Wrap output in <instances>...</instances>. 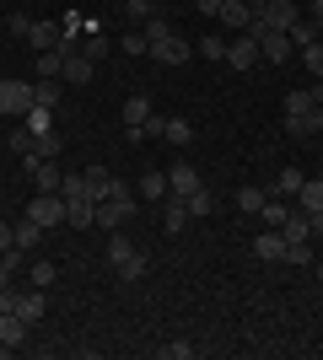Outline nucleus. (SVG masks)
<instances>
[{
  "instance_id": "52",
  "label": "nucleus",
  "mask_w": 323,
  "mask_h": 360,
  "mask_svg": "<svg viewBox=\"0 0 323 360\" xmlns=\"http://www.w3.org/2000/svg\"><path fill=\"white\" fill-rule=\"evenodd\" d=\"M151 6H156V0H151Z\"/></svg>"
},
{
  "instance_id": "24",
  "label": "nucleus",
  "mask_w": 323,
  "mask_h": 360,
  "mask_svg": "<svg viewBox=\"0 0 323 360\" xmlns=\"http://www.w3.org/2000/svg\"><path fill=\"white\" fill-rule=\"evenodd\" d=\"M60 86L65 81H32V108H49V113H54V108H60Z\"/></svg>"
},
{
  "instance_id": "42",
  "label": "nucleus",
  "mask_w": 323,
  "mask_h": 360,
  "mask_svg": "<svg viewBox=\"0 0 323 360\" xmlns=\"http://www.w3.org/2000/svg\"><path fill=\"white\" fill-rule=\"evenodd\" d=\"M200 54H205V60H221V65H227V38H205Z\"/></svg>"
},
{
  "instance_id": "5",
  "label": "nucleus",
  "mask_w": 323,
  "mask_h": 360,
  "mask_svg": "<svg viewBox=\"0 0 323 360\" xmlns=\"http://www.w3.org/2000/svg\"><path fill=\"white\" fill-rule=\"evenodd\" d=\"M119 119H124V135H129V140H146V119H151V97H140V91H135V97L124 103V113H119Z\"/></svg>"
},
{
  "instance_id": "9",
  "label": "nucleus",
  "mask_w": 323,
  "mask_h": 360,
  "mask_svg": "<svg viewBox=\"0 0 323 360\" xmlns=\"http://www.w3.org/2000/svg\"><path fill=\"white\" fill-rule=\"evenodd\" d=\"M259 60H264V54H259V44H253L248 32H243V38H232V44H227V65H232V70H253V65H259Z\"/></svg>"
},
{
  "instance_id": "34",
  "label": "nucleus",
  "mask_w": 323,
  "mask_h": 360,
  "mask_svg": "<svg viewBox=\"0 0 323 360\" xmlns=\"http://www.w3.org/2000/svg\"><path fill=\"white\" fill-rule=\"evenodd\" d=\"M286 215H291V210H286V199H275V194H270V199H264V210H259V221H264V226H280Z\"/></svg>"
},
{
  "instance_id": "7",
  "label": "nucleus",
  "mask_w": 323,
  "mask_h": 360,
  "mask_svg": "<svg viewBox=\"0 0 323 360\" xmlns=\"http://www.w3.org/2000/svg\"><path fill=\"white\" fill-rule=\"evenodd\" d=\"M27 215L44 226V231H49V226H60V221H65V194H32Z\"/></svg>"
},
{
  "instance_id": "26",
  "label": "nucleus",
  "mask_w": 323,
  "mask_h": 360,
  "mask_svg": "<svg viewBox=\"0 0 323 360\" xmlns=\"http://www.w3.org/2000/svg\"><path fill=\"white\" fill-rule=\"evenodd\" d=\"M65 221L76 226V231H81V226H92L97 221V215H92V199H65Z\"/></svg>"
},
{
  "instance_id": "48",
  "label": "nucleus",
  "mask_w": 323,
  "mask_h": 360,
  "mask_svg": "<svg viewBox=\"0 0 323 360\" xmlns=\"http://www.w3.org/2000/svg\"><path fill=\"white\" fill-rule=\"evenodd\" d=\"M200 16H221V0H200Z\"/></svg>"
},
{
  "instance_id": "35",
  "label": "nucleus",
  "mask_w": 323,
  "mask_h": 360,
  "mask_svg": "<svg viewBox=\"0 0 323 360\" xmlns=\"http://www.w3.org/2000/svg\"><path fill=\"white\" fill-rule=\"evenodd\" d=\"M44 129H54V113L49 108H27V135H44Z\"/></svg>"
},
{
  "instance_id": "53",
  "label": "nucleus",
  "mask_w": 323,
  "mask_h": 360,
  "mask_svg": "<svg viewBox=\"0 0 323 360\" xmlns=\"http://www.w3.org/2000/svg\"><path fill=\"white\" fill-rule=\"evenodd\" d=\"M318 108H323V103H318Z\"/></svg>"
},
{
  "instance_id": "21",
  "label": "nucleus",
  "mask_w": 323,
  "mask_h": 360,
  "mask_svg": "<svg viewBox=\"0 0 323 360\" xmlns=\"http://www.w3.org/2000/svg\"><path fill=\"white\" fill-rule=\"evenodd\" d=\"M135 194L140 199H167V172H162V167H156V172H140Z\"/></svg>"
},
{
  "instance_id": "16",
  "label": "nucleus",
  "mask_w": 323,
  "mask_h": 360,
  "mask_svg": "<svg viewBox=\"0 0 323 360\" xmlns=\"http://www.w3.org/2000/svg\"><path fill=\"white\" fill-rule=\"evenodd\" d=\"M11 242L22 248V253H32V248L44 242V226L32 221V215H22V221H11Z\"/></svg>"
},
{
  "instance_id": "33",
  "label": "nucleus",
  "mask_w": 323,
  "mask_h": 360,
  "mask_svg": "<svg viewBox=\"0 0 323 360\" xmlns=\"http://www.w3.org/2000/svg\"><path fill=\"white\" fill-rule=\"evenodd\" d=\"M60 146H65V140L54 135V129H44V135H32V150H38V156H49V162L60 156Z\"/></svg>"
},
{
  "instance_id": "25",
  "label": "nucleus",
  "mask_w": 323,
  "mask_h": 360,
  "mask_svg": "<svg viewBox=\"0 0 323 360\" xmlns=\"http://www.w3.org/2000/svg\"><path fill=\"white\" fill-rule=\"evenodd\" d=\"M221 22H227V27H237V32H243L248 22H253V11H248V0H221Z\"/></svg>"
},
{
  "instance_id": "45",
  "label": "nucleus",
  "mask_w": 323,
  "mask_h": 360,
  "mask_svg": "<svg viewBox=\"0 0 323 360\" xmlns=\"http://www.w3.org/2000/svg\"><path fill=\"white\" fill-rule=\"evenodd\" d=\"M11 150H16V156H27V150H32V135H27V124H22V129H11Z\"/></svg>"
},
{
  "instance_id": "29",
  "label": "nucleus",
  "mask_w": 323,
  "mask_h": 360,
  "mask_svg": "<svg viewBox=\"0 0 323 360\" xmlns=\"http://www.w3.org/2000/svg\"><path fill=\"white\" fill-rule=\"evenodd\" d=\"M302 183H308V178H302V172H296V167H286V172H280V178L270 183V194H275V199H286V194H296V188H302Z\"/></svg>"
},
{
  "instance_id": "28",
  "label": "nucleus",
  "mask_w": 323,
  "mask_h": 360,
  "mask_svg": "<svg viewBox=\"0 0 323 360\" xmlns=\"http://www.w3.org/2000/svg\"><path fill=\"white\" fill-rule=\"evenodd\" d=\"M162 140H172V146H189V140H194V124H189V119H162Z\"/></svg>"
},
{
  "instance_id": "49",
  "label": "nucleus",
  "mask_w": 323,
  "mask_h": 360,
  "mask_svg": "<svg viewBox=\"0 0 323 360\" xmlns=\"http://www.w3.org/2000/svg\"><path fill=\"white\" fill-rule=\"evenodd\" d=\"M6 285H16V269H6V264H0V290Z\"/></svg>"
},
{
  "instance_id": "3",
  "label": "nucleus",
  "mask_w": 323,
  "mask_h": 360,
  "mask_svg": "<svg viewBox=\"0 0 323 360\" xmlns=\"http://www.w3.org/2000/svg\"><path fill=\"white\" fill-rule=\"evenodd\" d=\"M108 264L119 269L124 285H135L140 274H146V258H140V248H135V242H124L119 231H113V242H108Z\"/></svg>"
},
{
  "instance_id": "4",
  "label": "nucleus",
  "mask_w": 323,
  "mask_h": 360,
  "mask_svg": "<svg viewBox=\"0 0 323 360\" xmlns=\"http://www.w3.org/2000/svg\"><path fill=\"white\" fill-rule=\"evenodd\" d=\"M32 86L27 81H0V119H27Z\"/></svg>"
},
{
  "instance_id": "47",
  "label": "nucleus",
  "mask_w": 323,
  "mask_h": 360,
  "mask_svg": "<svg viewBox=\"0 0 323 360\" xmlns=\"http://www.w3.org/2000/svg\"><path fill=\"white\" fill-rule=\"evenodd\" d=\"M6 248H16L11 242V221H0V253H6Z\"/></svg>"
},
{
  "instance_id": "41",
  "label": "nucleus",
  "mask_w": 323,
  "mask_h": 360,
  "mask_svg": "<svg viewBox=\"0 0 323 360\" xmlns=\"http://www.w3.org/2000/svg\"><path fill=\"white\" fill-rule=\"evenodd\" d=\"M302 60H308V70L323 81V38H318V44H308V49H302Z\"/></svg>"
},
{
  "instance_id": "10",
  "label": "nucleus",
  "mask_w": 323,
  "mask_h": 360,
  "mask_svg": "<svg viewBox=\"0 0 323 360\" xmlns=\"http://www.w3.org/2000/svg\"><path fill=\"white\" fill-rule=\"evenodd\" d=\"M27 44H32V54H49V49H60V44H65V27H60V22H32Z\"/></svg>"
},
{
  "instance_id": "39",
  "label": "nucleus",
  "mask_w": 323,
  "mask_h": 360,
  "mask_svg": "<svg viewBox=\"0 0 323 360\" xmlns=\"http://www.w3.org/2000/svg\"><path fill=\"white\" fill-rule=\"evenodd\" d=\"M210 205H215V199H210V188L200 183V188L189 194V215H210Z\"/></svg>"
},
{
  "instance_id": "44",
  "label": "nucleus",
  "mask_w": 323,
  "mask_h": 360,
  "mask_svg": "<svg viewBox=\"0 0 323 360\" xmlns=\"http://www.w3.org/2000/svg\"><path fill=\"white\" fill-rule=\"evenodd\" d=\"M162 355H167V360H189L194 345H189V339H172V345H162Z\"/></svg>"
},
{
  "instance_id": "12",
  "label": "nucleus",
  "mask_w": 323,
  "mask_h": 360,
  "mask_svg": "<svg viewBox=\"0 0 323 360\" xmlns=\"http://www.w3.org/2000/svg\"><path fill=\"white\" fill-rule=\"evenodd\" d=\"M194 188H200V172H194V167H189V162H172L167 167V194H194Z\"/></svg>"
},
{
  "instance_id": "38",
  "label": "nucleus",
  "mask_w": 323,
  "mask_h": 360,
  "mask_svg": "<svg viewBox=\"0 0 323 360\" xmlns=\"http://www.w3.org/2000/svg\"><path fill=\"white\" fill-rule=\"evenodd\" d=\"M60 194H65V199H87V172H65Z\"/></svg>"
},
{
  "instance_id": "36",
  "label": "nucleus",
  "mask_w": 323,
  "mask_h": 360,
  "mask_svg": "<svg viewBox=\"0 0 323 360\" xmlns=\"http://www.w3.org/2000/svg\"><path fill=\"white\" fill-rule=\"evenodd\" d=\"M286 264H318L312 242H286Z\"/></svg>"
},
{
  "instance_id": "51",
  "label": "nucleus",
  "mask_w": 323,
  "mask_h": 360,
  "mask_svg": "<svg viewBox=\"0 0 323 360\" xmlns=\"http://www.w3.org/2000/svg\"><path fill=\"white\" fill-rule=\"evenodd\" d=\"M318 355H323V345H318Z\"/></svg>"
},
{
  "instance_id": "19",
  "label": "nucleus",
  "mask_w": 323,
  "mask_h": 360,
  "mask_svg": "<svg viewBox=\"0 0 323 360\" xmlns=\"http://www.w3.org/2000/svg\"><path fill=\"white\" fill-rule=\"evenodd\" d=\"M16 312L27 317V323H44V312H49V296H44L38 285H32V290H22V301H16Z\"/></svg>"
},
{
  "instance_id": "31",
  "label": "nucleus",
  "mask_w": 323,
  "mask_h": 360,
  "mask_svg": "<svg viewBox=\"0 0 323 360\" xmlns=\"http://www.w3.org/2000/svg\"><path fill=\"white\" fill-rule=\"evenodd\" d=\"M108 49H113V44H108V38H103V32H87V38H81V54H87V60H108Z\"/></svg>"
},
{
  "instance_id": "50",
  "label": "nucleus",
  "mask_w": 323,
  "mask_h": 360,
  "mask_svg": "<svg viewBox=\"0 0 323 360\" xmlns=\"http://www.w3.org/2000/svg\"><path fill=\"white\" fill-rule=\"evenodd\" d=\"M318 285H323V253H318Z\"/></svg>"
},
{
  "instance_id": "17",
  "label": "nucleus",
  "mask_w": 323,
  "mask_h": 360,
  "mask_svg": "<svg viewBox=\"0 0 323 360\" xmlns=\"http://www.w3.org/2000/svg\"><path fill=\"white\" fill-rule=\"evenodd\" d=\"M286 129H291V140H308L323 129V108H312V113H286Z\"/></svg>"
},
{
  "instance_id": "23",
  "label": "nucleus",
  "mask_w": 323,
  "mask_h": 360,
  "mask_svg": "<svg viewBox=\"0 0 323 360\" xmlns=\"http://www.w3.org/2000/svg\"><path fill=\"white\" fill-rule=\"evenodd\" d=\"M280 237H286V242H312V226H308V215H302V210H291L286 221H280Z\"/></svg>"
},
{
  "instance_id": "46",
  "label": "nucleus",
  "mask_w": 323,
  "mask_h": 360,
  "mask_svg": "<svg viewBox=\"0 0 323 360\" xmlns=\"http://www.w3.org/2000/svg\"><path fill=\"white\" fill-rule=\"evenodd\" d=\"M302 16H308V22H318V27H323V0H308V11H302Z\"/></svg>"
},
{
  "instance_id": "22",
  "label": "nucleus",
  "mask_w": 323,
  "mask_h": 360,
  "mask_svg": "<svg viewBox=\"0 0 323 360\" xmlns=\"http://www.w3.org/2000/svg\"><path fill=\"white\" fill-rule=\"evenodd\" d=\"M27 274H32V285H38V290H49L54 280H60V269H54L49 258H38V253H27Z\"/></svg>"
},
{
  "instance_id": "11",
  "label": "nucleus",
  "mask_w": 323,
  "mask_h": 360,
  "mask_svg": "<svg viewBox=\"0 0 323 360\" xmlns=\"http://www.w3.org/2000/svg\"><path fill=\"white\" fill-rule=\"evenodd\" d=\"M184 226H189V199H184V194H167V199H162V231H172V237H178Z\"/></svg>"
},
{
  "instance_id": "15",
  "label": "nucleus",
  "mask_w": 323,
  "mask_h": 360,
  "mask_svg": "<svg viewBox=\"0 0 323 360\" xmlns=\"http://www.w3.org/2000/svg\"><path fill=\"white\" fill-rule=\"evenodd\" d=\"M92 75H97V65L87 60V54H70V60H65V70H60V81H65V86H87Z\"/></svg>"
},
{
  "instance_id": "40",
  "label": "nucleus",
  "mask_w": 323,
  "mask_h": 360,
  "mask_svg": "<svg viewBox=\"0 0 323 360\" xmlns=\"http://www.w3.org/2000/svg\"><path fill=\"white\" fill-rule=\"evenodd\" d=\"M124 16H129V22H146V16H156V6L151 0H124Z\"/></svg>"
},
{
  "instance_id": "30",
  "label": "nucleus",
  "mask_w": 323,
  "mask_h": 360,
  "mask_svg": "<svg viewBox=\"0 0 323 360\" xmlns=\"http://www.w3.org/2000/svg\"><path fill=\"white\" fill-rule=\"evenodd\" d=\"M318 38H323V27H318V22H308V16L291 27V49H308V44H318Z\"/></svg>"
},
{
  "instance_id": "37",
  "label": "nucleus",
  "mask_w": 323,
  "mask_h": 360,
  "mask_svg": "<svg viewBox=\"0 0 323 360\" xmlns=\"http://www.w3.org/2000/svg\"><path fill=\"white\" fill-rule=\"evenodd\" d=\"M119 49H124V54H151V44H146V32H140V27H129V32H124V38H119Z\"/></svg>"
},
{
  "instance_id": "8",
  "label": "nucleus",
  "mask_w": 323,
  "mask_h": 360,
  "mask_svg": "<svg viewBox=\"0 0 323 360\" xmlns=\"http://www.w3.org/2000/svg\"><path fill=\"white\" fill-rule=\"evenodd\" d=\"M253 258H259V264H286V237H280V226H264L259 237H253Z\"/></svg>"
},
{
  "instance_id": "1",
  "label": "nucleus",
  "mask_w": 323,
  "mask_h": 360,
  "mask_svg": "<svg viewBox=\"0 0 323 360\" xmlns=\"http://www.w3.org/2000/svg\"><path fill=\"white\" fill-rule=\"evenodd\" d=\"M140 32H146V44H151V60H156V65H189V54H194V44H189V38H178L162 16H146V22H140Z\"/></svg>"
},
{
  "instance_id": "13",
  "label": "nucleus",
  "mask_w": 323,
  "mask_h": 360,
  "mask_svg": "<svg viewBox=\"0 0 323 360\" xmlns=\"http://www.w3.org/2000/svg\"><path fill=\"white\" fill-rule=\"evenodd\" d=\"M113 188H119V178L108 172V167H87V199H113Z\"/></svg>"
},
{
  "instance_id": "32",
  "label": "nucleus",
  "mask_w": 323,
  "mask_h": 360,
  "mask_svg": "<svg viewBox=\"0 0 323 360\" xmlns=\"http://www.w3.org/2000/svg\"><path fill=\"white\" fill-rule=\"evenodd\" d=\"M318 108V97H312V86H296L291 97H286V113H312Z\"/></svg>"
},
{
  "instance_id": "20",
  "label": "nucleus",
  "mask_w": 323,
  "mask_h": 360,
  "mask_svg": "<svg viewBox=\"0 0 323 360\" xmlns=\"http://www.w3.org/2000/svg\"><path fill=\"white\" fill-rule=\"evenodd\" d=\"M296 205H302V215H323V183L308 178L302 188H296Z\"/></svg>"
},
{
  "instance_id": "43",
  "label": "nucleus",
  "mask_w": 323,
  "mask_h": 360,
  "mask_svg": "<svg viewBox=\"0 0 323 360\" xmlns=\"http://www.w3.org/2000/svg\"><path fill=\"white\" fill-rule=\"evenodd\" d=\"M6 27H11V38H27V32H32V16L11 11V16H6Z\"/></svg>"
},
{
  "instance_id": "6",
  "label": "nucleus",
  "mask_w": 323,
  "mask_h": 360,
  "mask_svg": "<svg viewBox=\"0 0 323 360\" xmlns=\"http://www.w3.org/2000/svg\"><path fill=\"white\" fill-rule=\"evenodd\" d=\"M264 22H270V32H291L296 22H302V0H270V6H264Z\"/></svg>"
},
{
  "instance_id": "14",
  "label": "nucleus",
  "mask_w": 323,
  "mask_h": 360,
  "mask_svg": "<svg viewBox=\"0 0 323 360\" xmlns=\"http://www.w3.org/2000/svg\"><path fill=\"white\" fill-rule=\"evenodd\" d=\"M27 333H32V323H27L22 312H0V345H11V349H16Z\"/></svg>"
},
{
  "instance_id": "2",
  "label": "nucleus",
  "mask_w": 323,
  "mask_h": 360,
  "mask_svg": "<svg viewBox=\"0 0 323 360\" xmlns=\"http://www.w3.org/2000/svg\"><path fill=\"white\" fill-rule=\"evenodd\" d=\"M135 199H140V194H135V188H129V183L119 178L113 199H97V205H92V215H97L92 226H103V231H119V226L129 221V215H135Z\"/></svg>"
},
{
  "instance_id": "18",
  "label": "nucleus",
  "mask_w": 323,
  "mask_h": 360,
  "mask_svg": "<svg viewBox=\"0 0 323 360\" xmlns=\"http://www.w3.org/2000/svg\"><path fill=\"white\" fill-rule=\"evenodd\" d=\"M259 54H264L270 65H286V60H291V32H264Z\"/></svg>"
},
{
  "instance_id": "27",
  "label": "nucleus",
  "mask_w": 323,
  "mask_h": 360,
  "mask_svg": "<svg viewBox=\"0 0 323 360\" xmlns=\"http://www.w3.org/2000/svg\"><path fill=\"white\" fill-rule=\"evenodd\" d=\"M264 199H270V188H253V183H248V188H237V210H243V215H259Z\"/></svg>"
}]
</instances>
